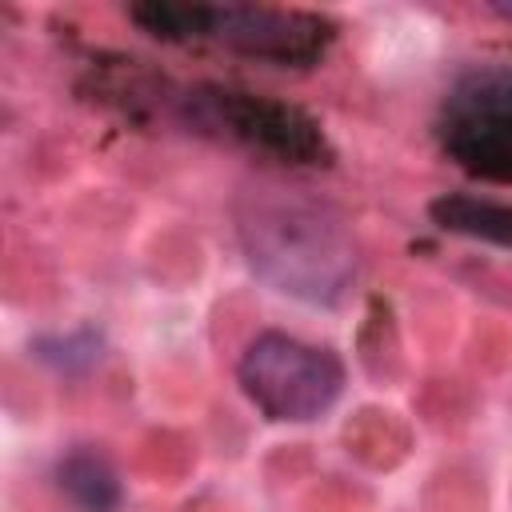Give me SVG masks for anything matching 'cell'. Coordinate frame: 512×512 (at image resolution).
<instances>
[{
  "mask_svg": "<svg viewBox=\"0 0 512 512\" xmlns=\"http://www.w3.org/2000/svg\"><path fill=\"white\" fill-rule=\"evenodd\" d=\"M236 236L256 268L276 292L332 308L356 284V244L344 220L284 188H252L236 204Z\"/></svg>",
  "mask_w": 512,
  "mask_h": 512,
  "instance_id": "cell-1",
  "label": "cell"
},
{
  "mask_svg": "<svg viewBox=\"0 0 512 512\" xmlns=\"http://www.w3.org/2000/svg\"><path fill=\"white\" fill-rule=\"evenodd\" d=\"M132 20L160 36V40H208L224 44L232 52L272 60V64H312L324 44L332 40V28L320 16L308 12H284V8H256V4H136Z\"/></svg>",
  "mask_w": 512,
  "mask_h": 512,
  "instance_id": "cell-2",
  "label": "cell"
},
{
  "mask_svg": "<svg viewBox=\"0 0 512 512\" xmlns=\"http://www.w3.org/2000/svg\"><path fill=\"white\" fill-rule=\"evenodd\" d=\"M244 396L280 424H308L324 416L344 392V364L288 332H260L236 364Z\"/></svg>",
  "mask_w": 512,
  "mask_h": 512,
  "instance_id": "cell-3",
  "label": "cell"
},
{
  "mask_svg": "<svg viewBox=\"0 0 512 512\" xmlns=\"http://www.w3.org/2000/svg\"><path fill=\"white\" fill-rule=\"evenodd\" d=\"M184 104L196 128L228 136L248 152L276 156L284 164H328V140L300 108L236 88H196Z\"/></svg>",
  "mask_w": 512,
  "mask_h": 512,
  "instance_id": "cell-4",
  "label": "cell"
},
{
  "mask_svg": "<svg viewBox=\"0 0 512 512\" xmlns=\"http://www.w3.org/2000/svg\"><path fill=\"white\" fill-rule=\"evenodd\" d=\"M444 152L476 176L512 180V68L472 72L440 116Z\"/></svg>",
  "mask_w": 512,
  "mask_h": 512,
  "instance_id": "cell-5",
  "label": "cell"
},
{
  "mask_svg": "<svg viewBox=\"0 0 512 512\" xmlns=\"http://www.w3.org/2000/svg\"><path fill=\"white\" fill-rule=\"evenodd\" d=\"M56 480H60V492L80 508V512H116L120 508V476L116 468L92 452V448H76L60 460L56 468Z\"/></svg>",
  "mask_w": 512,
  "mask_h": 512,
  "instance_id": "cell-6",
  "label": "cell"
},
{
  "mask_svg": "<svg viewBox=\"0 0 512 512\" xmlns=\"http://www.w3.org/2000/svg\"><path fill=\"white\" fill-rule=\"evenodd\" d=\"M432 220L444 232L512 248V204L476 200V196H440L432 200Z\"/></svg>",
  "mask_w": 512,
  "mask_h": 512,
  "instance_id": "cell-7",
  "label": "cell"
},
{
  "mask_svg": "<svg viewBox=\"0 0 512 512\" xmlns=\"http://www.w3.org/2000/svg\"><path fill=\"white\" fill-rule=\"evenodd\" d=\"M96 348H100V344H96L88 332H76V336L40 340V344H36V356L48 360V364H56V368H64V372H76V368H88V364L100 356Z\"/></svg>",
  "mask_w": 512,
  "mask_h": 512,
  "instance_id": "cell-8",
  "label": "cell"
},
{
  "mask_svg": "<svg viewBox=\"0 0 512 512\" xmlns=\"http://www.w3.org/2000/svg\"><path fill=\"white\" fill-rule=\"evenodd\" d=\"M496 12H500V16H508V20H512V4H496Z\"/></svg>",
  "mask_w": 512,
  "mask_h": 512,
  "instance_id": "cell-9",
  "label": "cell"
}]
</instances>
